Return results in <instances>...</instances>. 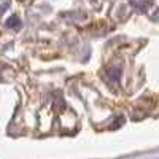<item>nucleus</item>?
<instances>
[{
    "mask_svg": "<svg viewBox=\"0 0 159 159\" xmlns=\"http://www.w3.org/2000/svg\"><path fill=\"white\" fill-rule=\"evenodd\" d=\"M119 73H121L119 67H115V69H111V70H110V76H111V80H115V81H116V80L119 78Z\"/></svg>",
    "mask_w": 159,
    "mask_h": 159,
    "instance_id": "f03ea898",
    "label": "nucleus"
},
{
    "mask_svg": "<svg viewBox=\"0 0 159 159\" xmlns=\"http://www.w3.org/2000/svg\"><path fill=\"white\" fill-rule=\"evenodd\" d=\"M8 25H11V27H15V29H18V27H21V21L18 19V16H11L10 19H8V22H7Z\"/></svg>",
    "mask_w": 159,
    "mask_h": 159,
    "instance_id": "f257e3e1",
    "label": "nucleus"
}]
</instances>
